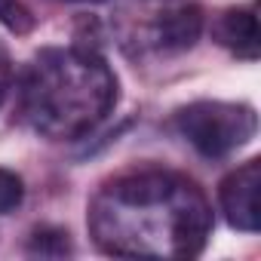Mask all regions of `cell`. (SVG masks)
<instances>
[{
    "mask_svg": "<svg viewBox=\"0 0 261 261\" xmlns=\"http://www.w3.org/2000/svg\"><path fill=\"white\" fill-rule=\"evenodd\" d=\"M212 224V203L203 188L157 166L108 178L86 212L92 243L117 258H197Z\"/></svg>",
    "mask_w": 261,
    "mask_h": 261,
    "instance_id": "cell-1",
    "label": "cell"
},
{
    "mask_svg": "<svg viewBox=\"0 0 261 261\" xmlns=\"http://www.w3.org/2000/svg\"><path fill=\"white\" fill-rule=\"evenodd\" d=\"M175 129L200 157L224 160L255 139L258 117L243 101L200 98L175 111Z\"/></svg>",
    "mask_w": 261,
    "mask_h": 261,
    "instance_id": "cell-4",
    "label": "cell"
},
{
    "mask_svg": "<svg viewBox=\"0 0 261 261\" xmlns=\"http://www.w3.org/2000/svg\"><path fill=\"white\" fill-rule=\"evenodd\" d=\"M25 249H28V255H34V258H65V255L74 252L71 233H68L65 227H56V224H40V227H34Z\"/></svg>",
    "mask_w": 261,
    "mask_h": 261,
    "instance_id": "cell-7",
    "label": "cell"
},
{
    "mask_svg": "<svg viewBox=\"0 0 261 261\" xmlns=\"http://www.w3.org/2000/svg\"><path fill=\"white\" fill-rule=\"evenodd\" d=\"M212 37L218 46H224L227 53H233L237 59L255 62L261 53V40H258V16L255 7H230L224 10L215 22H212Z\"/></svg>",
    "mask_w": 261,
    "mask_h": 261,
    "instance_id": "cell-6",
    "label": "cell"
},
{
    "mask_svg": "<svg viewBox=\"0 0 261 261\" xmlns=\"http://www.w3.org/2000/svg\"><path fill=\"white\" fill-rule=\"evenodd\" d=\"M258 188H261V160L252 157L243 166L230 169L218 185V203L233 230L258 233L261 212H258Z\"/></svg>",
    "mask_w": 261,
    "mask_h": 261,
    "instance_id": "cell-5",
    "label": "cell"
},
{
    "mask_svg": "<svg viewBox=\"0 0 261 261\" xmlns=\"http://www.w3.org/2000/svg\"><path fill=\"white\" fill-rule=\"evenodd\" d=\"M0 22H4L13 34H28L37 25L34 13L22 4V0H0Z\"/></svg>",
    "mask_w": 261,
    "mask_h": 261,
    "instance_id": "cell-8",
    "label": "cell"
},
{
    "mask_svg": "<svg viewBox=\"0 0 261 261\" xmlns=\"http://www.w3.org/2000/svg\"><path fill=\"white\" fill-rule=\"evenodd\" d=\"M68 4H101V0H68Z\"/></svg>",
    "mask_w": 261,
    "mask_h": 261,
    "instance_id": "cell-11",
    "label": "cell"
},
{
    "mask_svg": "<svg viewBox=\"0 0 261 261\" xmlns=\"http://www.w3.org/2000/svg\"><path fill=\"white\" fill-rule=\"evenodd\" d=\"M111 31L133 62L172 59L197 46L203 10L194 0H129L114 10Z\"/></svg>",
    "mask_w": 261,
    "mask_h": 261,
    "instance_id": "cell-3",
    "label": "cell"
},
{
    "mask_svg": "<svg viewBox=\"0 0 261 261\" xmlns=\"http://www.w3.org/2000/svg\"><path fill=\"white\" fill-rule=\"evenodd\" d=\"M22 200H25V181H22V175L0 166V215L19 209Z\"/></svg>",
    "mask_w": 261,
    "mask_h": 261,
    "instance_id": "cell-9",
    "label": "cell"
},
{
    "mask_svg": "<svg viewBox=\"0 0 261 261\" xmlns=\"http://www.w3.org/2000/svg\"><path fill=\"white\" fill-rule=\"evenodd\" d=\"M120 98L117 77L89 43L40 49L19 77V114L37 136L77 142L108 120Z\"/></svg>",
    "mask_w": 261,
    "mask_h": 261,
    "instance_id": "cell-2",
    "label": "cell"
},
{
    "mask_svg": "<svg viewBox=\"0 0 261 261\" xmlns=\"http://www.w3.org/2000/svg\"><path fill=\"white\" fill-rule=\"evenodd\" d=\"M10 89H13V62H10V56H7V49H4V43H0V108H4V101H7V95H10Z\"/></svg>",
    "mask_w": 261,
    "mask_h": 261,
    "instance_id": "cell-10",
    "label": "cell"
}]
</instances>
